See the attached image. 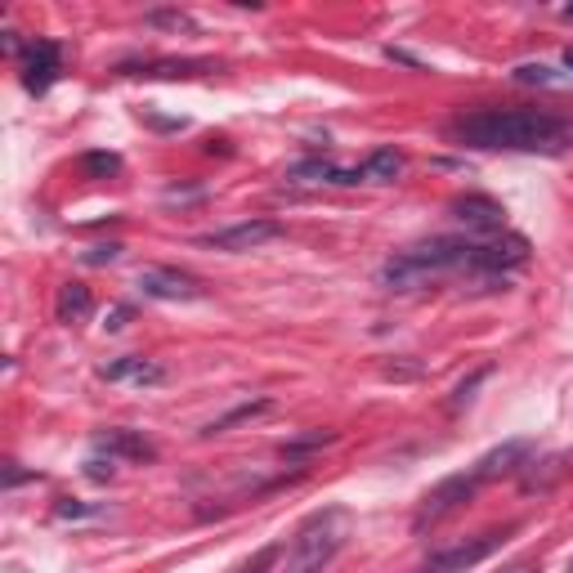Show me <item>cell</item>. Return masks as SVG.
<instances>
[{
  "label": "cell",
  "instance_id": "obj_1",
  "mask_svg": "<svg viewBox=\"0 0 573 573\" xmlns=\"http://www.w3.org/2000/svg\"><path fill=\"white\" fill-rule=\"evenodd\" d=\"M448 135L479 152H564L573 148V121L547 108H479L448 121Z\"/></svg>",
  "mask_w": 573,
  "mask_h": 573
},
{
  "label": "cell",
  "instance_id": "obj_2",
  "mask_svg": "<svg viewBox=\"0 0 573 573\" xmlns=\"http://www.w3.org/2000/svg\"><path fill=\"white\" fill-rule=\"evenodd\" d=\"M470 261H475V242H466V237H431V242H417V247L399 252L394 261H385L381 287H390V291H417V287H426L439 274L470 269Z\"/></svg>",
  "mask_w": 573,
  "mask_h": 573
},
{
  "label": "cell",
  "instance_id": "obj_3",
  "mask_svg": "<svg viewBox=\"0 0 573 573\" xmlns=\"http://www.w3.org/2000/svg\"><path fill=\"white\" fill-rule=\"evenodd\" d=\"M346 538H350V511H346V507H322V511H314V516L296 529V538H291L287 560H283L278 573H322L327 564H332V555L346 547Z\"/></svg>",
  "mask_w": 573,
  "mask_h": 573
},
{
  "label": "cell",
  "instance_id": "obj_4",
  "mask_svg": "<svg viewBox=\"0 0 573 573\" xmlns=\"http://www.w3.org/2000/svg\"><path fill=\"white\" fill-rule=\"evenodd\" d=\"M479 488H484V479L475 475V466H466L461 475H448V479H439L435 488H431V494L422 498V507H417V529H426V524H439L444 516H453L457 507H466L475 494H479Z\"/></svg>",
  "mask_w": 573,
  "mask_h": 573
},
{
  "label": "cell",
  "instance_id": "obj_5",
  "mask_svg": "<svg viewBox=\"0 0 573 573\" xmlns=\"http://www.w3.org/2000/svg\"><path fill=\"white\" fill-rule=\"evenodd\" d=\"M507 533H511V529H494V533L466 538V542H457V547H448V551H435V555L426 560V573H466V569H475L479 560L494 555V551L507 542Z\"/></svg>",
  "mask_w": 573,
  "mask_h": 573
},
{
  "label": "cell",
  "instance_id": "obj_6",
  "mask_svg": "<svg viewBox=\"0 0 573 573\" xmlns=\"http://www.w3.org/2000/svg\"><path fill=\"white\" fill-rule=\"evenodd\" d=\"M278 233H283L278 220H242V224L206 233L202 247H215V252H256V247H265V242H274Z\"/></svg>",
  "mask_w": 573,
  "mask_h": 573
},
{
  "label": "cell",
  "instance_id": "obj_7",
  "mask_svg": "<svg viewBox=\"0 0 573 573\" xmlns=\"http://www.w3.org/2000/svg\"><path fill=\"white\" fill-rule=\"evenodd\" d=\"M524 261H529V242L520 233H507V237L475 242L470 269H479V274H507V269H520Z\"/></svg>",
  "mask_w": 573,
  "mask_h": 573
},
{
  "label": "cell",
  "instance_id": "obj_8",
  "mask_svg": "<svg viewBox=\"0 0 573 573\" xmlns=\"http://www.w3.org/2000/svg\"><path fill=\"white\" fill-rule=\"evenodd\" d=\"M63 72V50L54 41H32L28 54H23V86L28 95H45Z\"/></svg>",
  "mask_w": 573,
  "mask_h": 573
},
{
  "label": "cell",
  "instance_id": "obj_9",
  "mask_svg": "<svg viewBox=\"0 0 573 573\" xmlns=\"http://www.w3.org/2000/svg\"><path fill=\"white\" fill-rule=\"evenodd\" d=\"M139 287L144 296L152 300H198L202 296V283L193 274H180V269H167V265H152L139 274Z\"/></svg>",
  "mask_w": 573,
  "mask_h": 573
},
{
  "label": "cell",
  "instance_id": "obj_10",
  "mask_svg": "<svg viewBox=\"0 0 573 573\" xmlns=\"http://www.w3.org/2000/svg\"><path fill=\"white\" fill-rule=\"evenodd\" d=\"M453 215H457L466 229H475V233H502V229H507V206L494 202V198H484V193L457 198V202H453Z\"/></svg>",
  "mask_w": 573,
  "mask_h": 573
},
{
  "label": "cell",
  "instance_id": "obj_11",
  "mask_svg": "<svg viewBox=\"0 0 573 573\" xmlns=\"http://www.w3.org/2000/svg\"><path fill=\"white\" fill-rule=\"evenodd\" d=\"M121 76H206L215 72L211 59H148V63H121Z\"/></svg>",
  "mask_w": 573,
  "mask_h": 573
},
{
  "label": "cell",
  "instance_id": "obj_12",
  "mask_svg": "<svg viewBox=\"0 0 573 573\" xmlns=\"http://www.w3.org/2000/svg\"><path fill=\"white\" fill-rule=\"evenodd\" d=\"M287 180H296V184H363V167L341 171V167H332V161L309 157V161H296V167L287 171Z\"/></svg>",
  "mask_w": 573,
  "mask_h": 573
},
{
  "label": "cell",
  "instance_id": "obj_13",
  "mask_svg": "<svg viewBox=\"0 0 573 573\" xmlns=\"http://www.w3.org/2000/svg\"><path fill=\"white\" fill-rule=\"evenodd\" d=\"M95 448L99 453H108V461H152L157 457V448L144 439V435H135V431H104L99 439H95Z\"/></svg>",
  "mask_w": 573,
  "mask_h": 573
},
{
  "label": "cell",
  "instance_id": "obj_14",
  "mask_svg": "<svg viewBox=\"0 0 573 573\" xmlns=\"http://www.w3.org/2000/svg\"><path fill=\"white\" fill-rule=\"evenodd\" d=\"M167 376V368L152 363V359H139V354H126V359H113L104 363V381H135V385H157Z\"/></svg>",
  "mask_w": 573,
  "mask_h": 573
},
{
  "label": "cell",
  "instance_id": "obj_15",
  "mask_svg": "<svg viewBox=\"0 0 573 573\" xmlns=\"http://www.w3.org/2000/svg\"><path fill=\"white\" fill-rule=\"evenodd\" d=\"M407 167V157L399 148H376L368 161H363V184H394Z\"/></svg>",
  "mask_w": 573,
  "mask_h": 573
},
{
  "label": "cell",
  "instance_id": "obj_16",
  "mask_svg": "<svg viewBox=\"0 0 573 573\" xmlns=\"http://www.w3.org/2000/svg\"><path fill=\"white\" fill-rule=\"evenodd\" d=\"M86 314H91V291L81 283H67L59 291V322H81Z\"/></svg>",
  "mask_w": 573,
  "mask_h": 573
},
{
  "label": "cell",
  "instance_id": "obj_17",
  "mask_svg": "<svg viewBox=\"0 0 573 573\" xmlns=\"http://www.w3.org/2000/svg\"><path fill=\"white\" fill-rule=\"evenodd\" d=\"M269 407V399H256V403H242V407H233V413H224V417H215L202 435H220V431H229V426H237V422H252V417H261Z\"/></svg>",
  "mask_w": 573,
  "mask_h": 573
},
{
  "label": "cell",
  "instance_id": "obj_18",
  "mask_svg": "<svg viewBox=\"0 0 573 573\" xmlns=\"http://www.w3.org/2000/svg\"><path fill=\"white\" fill-rule=\"evenodd\" d=\"M81 171L95 176V180H108V176L121 171V157L117 152H86V157H81Z\"/></svg>",
  "mask_w": 573,
  "mask_h": 573
},
{
  "label": "cell",
  "instance_id": "obj_19",
  "mask_svg": "<svg viewBox=\"0 0 573 573\" xmlns=\"http://www.w3.org/2000/svg\"><path fill=\"white\" fill-rule=\"evenodd\" d=\"M511 76L520 81V86H555V81H560V76H555L551 67H542V63H524V67H516Z\"/></svg>",
  "mask_w": 573,
  "mask_h": 573
},
{
  "label": "cell",
  "instance_id": "obj_20",
  "mask_svg": "<svg viewBox=\"0 0 573 573\" xmlns=\"http://www.w3.org/2000/svg\"><path fill=\"white\" fill-rule=\"evenodd\" d=\"M148 23H157V28H193V19L189 14H180V10H157V14H148Z\"/></svg>",
  "mask_w": 573,
  "mask_h": 573
},
{
  "label": "cell",
  "instance_id": "obj_21",
  "mask_svg": "<svg viewBox=\"0 0 573 573\" xmlns=\"http://www.w3.org/2000/svg\"><path fill=\"white\" fill-rule=\"evenodd\" d=\"M484 376H488V368H479V372H475V376H466V381H461V385H457V394H453V407H466V403H470V399H475V385H479V381H484Z\"/></svg>",
  "mask_w": 573,
  "mask_h": 573
},
{
  "label": "cell",
  "instance_id": "obj_22",
  "mask_svg": "<svg viewBox=\"0 0 573 573\" xmlns=\"http://www.w3.org/2000/svg\"><path fill=\"white\" fill-rule=\"evenodd\" d=\"M117 256H121V247H117V242H108V247H91L81 261H86V265H113Z\"/></svg>",
  "mask_w": 573,
  "mask_h": 573
},
{
  "label": "cell",
  "instance_id": "obj_23",
  "mask_svg": "<svg viewBox=\"0 0 573 573\" xmlns=\"http://www.w3.org/2000/svg\"><path fill=\"white\" fill-rule=\"evenodd\" d=\"M86 475H91V479H113V461H99V457H95V461H86Z\"/></svg>",
  "mask_w": 573,
  "mask_h": 573
},
{
  "label": "cell",
  "instance_id": "obj_24",
  "mask_svg": "<svg viewBox=\"0 0 573 573\" xmlns=\"http://www.w3.org/2000/svg\"><path fill=\"white\" fill-rule=\"evenodd\" d=\"M126 318H130V309H126V305H117V309L108 314V322H104V327H108V332H117V327H126Z\"/></svg>",
  "mask_w": 573,
  "mask_h": 573
},
{
  "label": "cell",
  "instance_id": "obj_25",
  "mask_svg": "<svg viewBox=\"0 0 573 573\" xmlns=\"http://www.w3.org/2000/svg\"><path fill=\"white\" fill-rule=\"evenodd\" d=\"M502 573H538V560H516V564H507Z\"/></svg>",
  "mask_w": 573,
  "mask_h": 573
},
{
  "label": "cell",
  "instance_id": "obj_26",
  "mask_svg": "<svg viewBox=\"0 0 573 573\" xmlns=\"http://www.w3.org/2000/svg\"><path fill=\"white\" fill-rule=\"evenodd\" d=\"M274 560H278V551H265V555H261V560H256V569H247V573H261V569H269V564H274Z\"/></svg>",
  "mask_w": 573,
  "mask_h": 573
},
{
  "label": "cell",
  "instance_id": "obj_27",
  "mask_svg": "<svg viewBox=\"0 0 573 573\" xmlns=\"http://www.w3.org/2000/svg\"><path fill=\"white\" fill-rule=\"evenodd\" d=\"M564 67H573V45H569V50H564Z\"/></svg>",
  "mask_w": 573,
  "mask_h": 573
},
{
  "label": "cell",
  "instance_id": "obj_28",
  "mask_svg": "<svg viewBox=\"0 0 573 573\" xmlns=\"http://www.w3.org/2000/svg\"><path fill=\"white\" fill-rule=\"evenodd\" d=\"M569 573H573V564H569Z\"/></svg>",
  "mask_w": 573,
  "mask_h": 573
}]
</instances>
